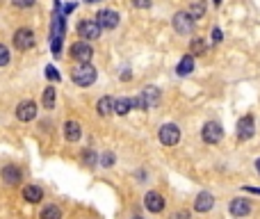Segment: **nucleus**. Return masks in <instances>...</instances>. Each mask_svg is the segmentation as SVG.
<instances>
[{"mask_svg": "<svg viewBox=\"0 0 260 219\" xmlns=\"http://www.w3.org/2000/svg\"><path fill=\"white\" fill-rule=\"evenodd\" d=\"M96 76H98V73H96V68L91 66L89 62H82L80 66H76L73 68V82H76L78 87H89V85H94L96 82Z\"/></svg>", "mask_w": 260, "mask_h": 219, "instance_id": "1", "label": "nucleus"}, {"mask_svg": "<svg viewBox=\"0 0 260 219\" xmlns=\"http://www.w3.org/2000/svg\"><path fill=\"white\" fill-rule=\"evenodd\" d=\"M132 103H135V107H139V110L155 107V105L160 103V89L158 87H146V89L141 91L135 100H132Z\"/></svg>", "mask_w": 260, "mask_h": 219, "instance_id": "2", "label": "nucleus"}, {"mask_svg": "<svg viewBox=\"0 0 260 219\" xmlns=\"http://www.w3.org/2000/svg\"><path fill=\"white\" fill-rule=\"evenodd\" d=\"M34 44H36V39L30 27H18V30L14 32V46H16L18 50H30Z\"/></svg>", "mask_w": 260, "mask_h": 219, "instance_id": "3", "label": "nucleus"}, {"mask_svg": "<svg viewBox=\"0 0 260 219\" xmlns=\"http://www.w3.org/2000/svg\"><path fill=\"white\" fill-rule=\"evenodd\" d=\"M96 23L100 25V30H114L119 25V12H114V9H100L96 14Z\"/></svg>", "mask_w": 260, "mask_h": 219, "instance_id": "4", "label": "nucleus"}, {"mask_svg": "<svg viewBox=\"0 0 260 219\" xmlns=\"http://www.w3.org/2000/svg\"><path fill=\"white\" fill-rule=\"evenodd\" d=\"M160 141H162L164 146H176L178 141H180V130H178V126L164 123V126L160 128Z\"/></svg>", "mask_w": 260, "mask_h": 219, "instance_id": "5", "label": "nucleus"}, {"mask_svg": "<svg viewBox=\"0 0 260 219\" xmlns=\"http://www.w3.org/2000/svg\"><path fill=\"white\" fill-rule=\"evenodd\" d=\"M78 34H80L85 41L98 39V36H100V25L96 23V18H94V21H91V18H87V21H82L80 25H78Z\"/></svg>", "mask_w": 260, "mask_h": 219, "instance_id": "6", "label": "nucleus"}, {"mask_svg": "<svg viewBox=\"0 0 260 219\" xmlns=\"http://www.w3.org/2000/svg\"><path fill=\"white\" fill-rule=\"evenodd\" d=\"M201 137H203V141H208V144H217L224 137V128L219 126L217 121H208L203 126V130H201Z\"/></svg>", "mask_w": 260, "mask_h": 219, "instance_id": "7", "label": "nucleus"}, {"mask_svg": "<svg viewBox=\"0 0 260 219\" xmlns=\"http://www.w3.org/2000/svg\"><path fill=\"white\" fill-rule=\"evenodd\" d=\"M173 27H176L178 34H190V32L194 30V18H192L187 12H176V16H173Z\"/></svg>", "mask_w": 260, "mask_h": 219, "instance_id": "8", "label": "nucleus"}, {"mask_svg": "<svg viewBox=\"0 0 260 219\" xmlns=\"http://www.w3.org/2000/svg\"><path fill=\"white\" fill-rule=\"evenodd\" d=\"M71 55L73 59H78V62H89L91 55H94V50H91V46L87 44V41H78V44L71 46Z\"/></svg>", "mask_w": 260, "mask_h": 219, "instance_id": "9", "label": "nucleus"}, {"mask_svg": "<svg viewBox=\"0 0 260 219\" xmlns=\"http://www.w3.org/2000/svg\"><path fill=\"white\" fill-rule=\"evenodd\" d=\"M255 132V123H253V117H242L240 121H237V137H240L242 141L244 139H251Z\"/></svg>", "mask_w": 260, "mask_h": 219, "instance_id": "10", "label": "nucleus"}, {"mask_svg": "<svg viewBox=\"0 0 260 219\" xmlns=\"http://www.w3.org/2000/svg\"><path fill=\"white\" fill-rule=\"evenodd\" d=\"M16 117L21 119V121H32V119L36 117V105L32 103V100H23V103H18Z\"/></svg>", "mask_w": 260, "mask_h": 219, "instance_id": "11", "label": "nucleus"}, {"mask_svg": "<svg viewBox=\"0 0 260 219\" xmlns=\"http://www.w3.org/2000/svg\"><path fill=\"white\" fill-rule=\"evenodd\" d=\"M0 178H3V182H7V185H18V182H21V169L14 167V164H7V167H3V171H0Z\"/></svg>", "mask_w": 260, "mask_h": 219, "instance_id": "12", "label": "nucleus"}, {"mask_svg": "<svg viewBox=\"0 0 260 219\" xmlns=\"http://www.w3.org/2000/svg\"><path fill=\"white\" fill-rule=\"evenodd\" d=\"M212 205H214V196L210 194V192H201V194L196 196V201H194L196 212H208V210H212Z\"/></svg>", "mask_w": 260, "mask_h": 219, "instance_id": "13", "label": "nucleus"}, {"mask_svg": "<svg viewBox=\"0 0 260 219\" xmlns=\"http://www.w3.org/2000/svg\"><path fill=\"white\" fill-rule=\"evenodd\" d=\"M144 205L151 210V212H162V208H164V199L158 194V192H148V194L144 196Z\"/></svg>", "mask_w": 260, "mask_h": 219, "instance_id": "14", "label": "nucleus"}, {"mask_svg": "<svg viewBox=\"0 0 260 219\" xmlns=\"http://www.w3.org/2000/svg\"><path fill=\"white\" fill-rule=\"evenodd\" d=\"M251 212V203L246 199H233L231 201V214L233 217H246Z\"/></svg>", "mask_w": 260, "mask_h": 219, "instance_id": "15", "label": "nucleus"}, {"mask_svg": "<svg viewBox=\"0 0 260 219\" xmlns=\"http://www.w3.org/2000/svg\"><path fill=\"white\" fill-rule=\"evenodd\" d=\"M82 135V128L78 121H66L64 123V137H66L68 141H78Z\"/></svg>", "mask_w": 260, "mask_h": 219, "instance_id": "16", "label": "nucleus"}, {"mask_svg": "<svg viewBox=\"0 0 260 219\" xmlns=\"http://www.w3.org/2000/svg\"><path fill=\"white\" fill-rule=\"evenodd\" d=\"M192 71H194V55H185V57L178 62L176 73L178 76H187V73H192Z\"/></svg>", "mask_w": 260, "mask_h": 219, "instance_id": "17", "label": "nucleus"}, {"mask_svg": "<svg viewBox=\"0 0 260 219\" xmlns=\"http://www.w3.org/2000/svg\"><path fill=\"white\" fill-rule=\"evenodd\" d=\"M23 196H25V201H30V203H39V201L44 199V192H41V187L27 185L25 190H23Z\"/></svg>", "mask_w": 260, "mask_h": 219, "instance_id": "18", "label": "nucleus"}, {"mask_svg": "<svg viewBox=\"0 0 260 219\" xmlns=\"http://www.w3.org/2000/svg\"><path fill=\"white\" fill-rule=\"evenodd\" d=\"M96 107H98L100 117H109V114H112V110H114V100L109 98V96H103V98L98 100V105H96Z\"/></svg>", "mask_w": 260, "mask_h": 219, "instance_id": "19", "label": "nucleus"}, {"mask_svg": "<svg viewBox=\"0 0 260 219\" xmlns=\"http://www.w3.org/2000/svg\"><path fill=\"white\" fill-rule=\"evenodd\" d=\"M135 107V103H132V98H119V100H114V112L117 114H128L130 110Z\"/></svg>", "mask_w": 260, "mask_h": 219, "instance_id": "20", "label": "nucleus"}, {"mask_svg": "<svg viewBox=\"0 0 260 219\" xmlns=\"http://www.w3.org/2000/svg\"><path fill=\"white\" fill-rule=\"evenodd\" d=\"M187 14H190L192 18H203V14H205V5L201 3V0H194V3L190 5V7H187Z\"/></svg>", "mask_w": 260, "mask_h": 219, "instance_id": "21", "label": "nucleus"}, {"mask_svg": "<svg viewBox=\"0 0 260 219\" xmlns=\"http://www.w3.org/2000/svg\"><path fill=\"white\" fill-rule=\"evenodd\" d=\"M208 50V44L203 39H192L190 44V55H203Z\"/></svg>", "mask_w": 260, "mask_h": 219, "instance_id": "22", "label": "nucleus"}, {"mask_svg": "<svg viewBox=\"0 0 260 219\" xmlns=\"http://www.w3.org/2000/svg\"><path fill=\"white\" fill-rule=\"evenodd\" d=\"M55 96H57V91H55L53 87H46V91H44V107L46 110L55 107Z\"/></svg>", "mask_w": 260, "mask_h": 219, "instance_id": "23", "label": "nucleus"}, {"mask_svg": "<svg viewBox=\"0 0 260 219\" xmlns=\"http://www.w3.org/2000/svg\"><path fill=\"white\" fill-rule=\"evenodd\" d=\"M62 217V212H59L57 205H48V208H44V212H41V219H59Z\"/></svg>", "mask_w": 260, "mask_h": 219, "instance_id": "24", "label": "nucleus"}, {"mask_svg": "<svg viewBox=\"0 0 260 219\" xmlns=\"http://www.w3.org/2000/svg\"><path fill=\"white\" fill-rule=\"evenodd\" d=\"M9 64V48L5 44H0V66Z\"/></svg>", "mask_w": 260, "mask_h": 219, "instance_id": "25", "label": "nucleus"}, {"mask_svg": "<svg viewBox=\"0 0 260 219\" xmlns=\"http://www.w3.org/2000/svg\"><path fill=\"white\" fill-rule=\"evenodd\" d=\"M46 76H48V80H59V73H57V68H55L53 64L46 66Z\"/></svg>", "mask_w": 260, "mask_h": 219, "instance_id": "26", "label": "nucleus"}, {"mask_svg": "<svg viewBox=\"0 0 260 219\" xmlns=\"http://www.w3.org/2000/svg\"><path fill=\"white\" fill-rule=\"evenodd\" d=\"M100 164H103V167H112V164H114V155L112 153H103V158H100Z\"/></svg>", "mask_w": 260, "mask_h": 219, "instance_id": "27", "label": "nucleus"}, {"mask_svg": "<svg viewBox=\"0 0 260 219\" xmlns=\"http://www.w3.org/2000/svg\"><path fill=\"white\" fill-rule=\"evenodd\" d=\"M12 5H14V7L25 9V7H32V5H34V0H12Z\"/></svg>", "mask_w": 260, "mask_h": 219, "instance_id": "28", "label": "nucleus"}, {"mask_svg": "<svg viewBox=\"0 0 260 219\" xmlns=\"http://www.w3.org/2000/svg\"><path fill=\"white\" fill-rule=\"evenodd\" d=\"M171 219H190V212L187 210H178V212L171 214Z\"/></svg>", "mask_w": 260, "mask_h": 219, "instance_id": "29", "label": "nucleus"}, {"mask_svg": "<svg viewBox=\"0 0 260 219\" xmlns=\"http://www.w3.org/2000/svg\"><path fill=\"white\" fill-rule=\"evenodd\" d=\"M221 39H224L221 30H219V27H214V30H212V41H214V44H219V41H221Z\"/></svg>", "mask_w": 260, "mask_h": 219, "instance_id": "30", "label": "nucleus"}, {"mask_svg": "<svg viewBox=\"0 0 260 219\" xmlns=\"http://www.w3.org/2000/svg\"><path fill=\"white\" fill-rule=\"evenodd\" d=\"M96 162V155L91 151H85V164H94Z\"/></svg>", "mask_w": 260, "mask_h": 219, "instance_id": "31", "label": "nucleus"}, {"mask_svg": "<svg viewBox=\"0 0 260 219\" xmlns=\"http://www.w3.org/2000/svg\"><path fill=\"white\" fill-rule=\"evenodd\" d=\"M151 0H137V7H148Z\"/></svg>", "mask_w": 260, "mask_h": 219, "instance_id": "32", "label": "nucleus"}, {"mask_svg": "<svg viewBox=\"0 0 260 219\" xmlns=\"http://www.w3.org/2000/svg\"><path fill=\"white\" fill-rule=\"evenodd\" d=\"M249 192H255V194H260V190H255V187H246Z\"/></svg>", "mask_w": 260, "mask_h": 219, "instance_id": "33", "label": "nucleus"}, {"mask_svg": "<svg viewBox=\"0 0 260 219\" xmlns=\"http://www.w3.org/2000/svg\"><path fill=\"white\" fill-rule=\"evenodd\" d=\"M255 169H258V173H260V158H258V162H255Z\"/></svg>", "mask_w": 260, "mask_h": 219, "instance_id": "34", "label": "nucleus"}, {"mask_svg": "<svg viewBox=\"0 0 260 219\" xmlns=\"http://www.w3.org/2000/svg\"><path fill=\"white\" fill-rule=\"evenodd\" d=\"M87 3H100V0H87Z\"/></svg>", "mask_w": 260, "mask_h": 219, "instance_id": "35", "label": "nucleus"}, {"mask_svg": "<svg viewBox=\"0 0 260 219\" xmlns=\"http://www.w3.org/2000/svg\"><path fill=\"white\" fill-rule=\"evenodd\" d=\"M214 5H221V0H214Z\"/></svg>", "mask_w": 260, "mask_h": 219, "instance_id": "36", "label": "nucleus"}, {"mask_svg": "<svg viewBox=\"0 0 260 219\" xmlns=\"http://www.w3.org/2000/svg\"><path fill=\"white\" fill-rule=\"evenodd\" d=\"M135 219H141V217H135Z\"/></svg>", "mask_w": 260, "mask_h": 219, "instance_id": "37", "label": "nucleus"}]
</instances>
